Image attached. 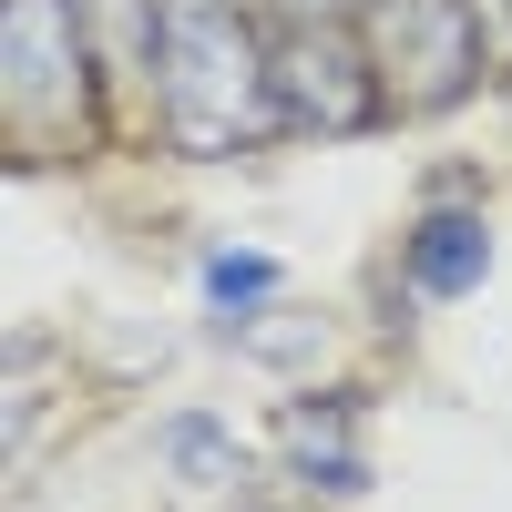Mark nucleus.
Instances as JSON below:
<instances>
[{"label":"nucleus","instance_id":"f257e3e1","mask_svg":"<svg viewBox=\"0 0 512 512\" xmlns=\"http://www.w3.org/2000/svg\"><path fill=\"white\" fill-rule=\"evenodd\" d=\"M154 113L185 154H236L287 123L277 113V41H256L246 0H164Z\"/></svg>","mask_w":512,"mask_h":512},{"label":"nucleus","instance_id":"f03ea898","mask_svg":"<svg viewBox=\"0 0 512 512\" xmlns=\"http://www.w3.org/2000/svg\"><path fill=\"white\" fill-rule=\"evenodd\" d=\"M103 82L113 62L93 52L72 0H11L0 11V113H11L21 164H62L103 144Z\"/></svg>","mask_w":512,"mask_h":512},{"label":"nucleus","instance_id":"7ed1b4c3","mask_svg":"<svg viewBox=\"0 0 512 512\" xmlns=\"http://www.w3.org/2000/svg\"><path fill=\"white\" fill-rule=\"evenodd\" d=\"M359 41H369V62H379L400 113H441L492 72L482 31H472V0H359Z\"/></svg>","mask_w":512,"mask_h":512},{"label":"nucleus","instance_id":"20e7f679","mask_svg":"<svg viewBox=\"0 0 512 512\" xmlns=\"http://www.w3.org/2000/svg\"><path fill=\"white\" fill-rule=\"evenodd\" d=\"M277 113L297 134H369L390 113V82H379L359 21H287L277 31Z\"/></svg>","mask_w":512,"mask_h":512},{"label":"nucleus","instance_id":"39448f33","mask_svg":"<svg viewBox=\"0 0 512 512\" xmlns=\"http://www.w3.org/2000/svg\"><path fill=\"white\" fill-rule=\"evenodd\" d=\"M400 277L420 297H472L492 277V226H482V205H431L410 236H400Z\"/></svg>","mask_w":512,"mask_h":512},{"label":"nucleus","instance_id":"423d86ee","mask_svg":"<svg viewBox=\"0 0 512 512\" xmlns=\"http://www.w3.org/2000/svg\"><path fill=\"white\" fill-rule=\"evenodd\" d=\"M82 31H93V52L113 62V82H134L154 93V52H164V0H72Z\"/></svg>","mask_w":512,"mask_h":512},{"label":"nucleus","instance_id":"0eeeda50","mask_svg":"<svg viewBox=\"0 0 512 512\" xmlns=\"http://www.w3.org/2000/svg\"><path fill=\"white\" fill-rule=\"evenodd\" d=\"M287 451L308 461V482H328V492H359V482H369V461H359V441H349V400L287 410Z\"/></svg>","mask_w":512,"mask_h":512},{"label":"nucleus","instance_id":"6e6552de","mask_svg":"<svg viewBox=\"0 0 512 512\" xmlns=\"http://www.w3.org/2000/svg\"><path fill=\"white\" fill-rule=\"evenodd\" d=\"M277 287V256H205V297L216 308H246V297Z\"/></svg>","mask_w":512,"mask_h":512},{"label":"nucleus","instance_id":"1a4fd4ad","mask_svg":"<svg viewBox=\"0 0 512 512\" xmlns=\"http://www.w3.org/2000/svg\"><path fill=\"white\" fill-rule=\"evenodd\" d=\"M164 451H175V461H185L195 482H226V461H236L216 420H175V431H164Z\"/></svg>","mask_w":512,"mask_h":512},{"label":"nucleus","instance_id":"9d476101","mask_svg":"<svg viewBox=\"0 0 512 512\" xmlns=\"http://www.w3.org/2000/svg\"><path fill=\"white\" fill-rule=\"evenodd\" d=\"M267 11H287V21H359V0H267Z\"/></svg>","mask_w":512,"mask_h":512}]
</instances>
